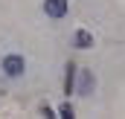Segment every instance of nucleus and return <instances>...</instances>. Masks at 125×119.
Returning a JSON list of instances; mask_svg holds the SVG:
<instances>
[{"label":"nucleus","instance_id":"obj_1","mask_svg":"<svg viewBox=\"0 0 125 119\" xmlns=\"http://www.w3.org/2000/svg\"><path fill=\"white\" fill-rule=\"evenodd\" d=\"M0 70H3L6 79H21L26 73V61H23V55H18V52H9V55H3V61H0Z\"/></svg>","mask_w":125,"mask_h":119},{"label":"nucleus","instance_id":"obj_2","mask_svg":"<svg viewBox=\"0 0 125 119\" xmlns=\"http://www.w3.org/2000/svg\"><path fill=\"white\" fill-rule=\"evenodd\" d=\"M93 87H96V79H93V73H90V70H79V84H76V93L87 99V96L93 93Z\"/></svg>","mask_w":125,"mask_h":119},{"label":"nucleus","instance_id":"obj_3","mask_svg":"<svg viewBox=\"0 0 125 119\" xmlns=\"http://www.w3.org/2000/svg\"><path fill=\"white\" fill-rule=\"evenodd\" d=\"M67 9H70V3H67V0H44V12H47V18L61 20L64 15H67Z\"/></svg>","mask_w":125,"mask_h":119},{"label":"nucleus","instance_id":"obj_4","mask_svg":"<svg viewBox=\"0 0 125 119\" xmlns=\"http://www.w3.org/2000/svg\"><path fill=\"white\" fill-rule=\"evenodd\" d=\"M73 47H76V50H90V47H93V35L87 29H79L73 35Z\"/></svg>","mask_w":125,"mask_h":119},{"label":"nucleus","instance_id":"obj_5","mask_svg":"<svg viewBox=\"0 0 125 119\" xmlns=\"http://www.w3.org/2000/svg\"><path fill=\"white\" fill-rule=\"evenodd\" d=\"M64 87H67V93L76 87V67H73V64L67 67V79H64Z\"/></svg>","mask_w":125,"mask_h":119},{"label":"nucleus","instance_id":"obj_6","mask_svg":"<svg viewBox=\"0 0 125 119\" xmlns=\"http://www.w3.org/2000/svg\"><path fill=\"white\" fill-rule=\"evenodd\" d=\"M58 113H61L64 119H70V116H73V105H61V108H58Z\"/></svg>","mask_w":125,"mask_h":119}]
</instances>
